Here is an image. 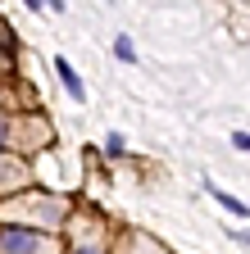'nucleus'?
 Returning a JSON list of instances; mask_svg holds the SVG:
<instances>
[{
    "label": "nucleus",
    "mask_w": 250,
    "mask_h": 254,
    "mask_svg": "<svg viewBox=\"0 0 250 254\" xmlns=\"http://www.w3.org/2000/svg\"><path fill=\"white\" fill-rule=\"evenodd\" d=\"M5 218V227H23V222H32L37 227H59V222L69 218V200L64 195H50V190H18V200H9L0 209Z\"/></svg>",
    "instance_id": "nucleus-1"
},
{
    "label": "nucleus",
    "mask_w": 250,
    "mask_h": 254,
    "mask_svg": "<svg viewBox=\"0 0 250 254\" xmlns=\"http://www.w3.org/2000/svg\"><path fill=\"white\" fill-rule=\"evenodd\" d=\"M0 254H55V245L32 227H0Z\"/></svg>",
    "instance_id": "nucleus-2"
},
{
    "label": "nucleus",
    "mask_w": 250,
    "mask_h": 254,
    "mask_svg": "<svg viewBox=\"0 0 250 254\" xmlns=\"http://www.w3.org/2000/svg\"><path fill=\"white\" fill-rule=\"evenodd\" d=\"M32 173H27L23 159H14L9 150H0V190H27Z\"/></svg>",
    "instance_id": "nucleus-3"
},
{
    "label": "nucleus",
    "mask_w": 250,
    "mask_h": 254,
    "mask_svg": "<svg viewBox=\"0 0 250 254\" xmlns=\"http://www.w3.org/2000/svg\"><path fill=\"white\" fill-rule=\"evenodd\" d=\"M55 73H59V86H64L73 100L82 105V100H86V86H82V77L73 73V64H69V59H55Z\"/></svg>",
    "instance_id": "nucleus-4"
},
{
    "label": "nucleus",
    "mask_w": 250,
    "mask_h": 254,
    "mask_svg": "<svg viewBox=\"0 0 250 254\" xmlns=\"http://www.w3.org/2000/svg\"><path fill=\"white\" fill-rule=\"evenodd\" d=\"M205 190H209V195H214V200H218V204H223V209H228V213H237V218H250V209H246V204H241V200H232V195H228V190H218V186H214V182H205Z\"/></svg>",
    "instance_id": "nucleus-5"
},
{
    "label": "nucleus",
    "mask_w": 250,
    "mask_h": 254,
    "mask_svg": "<svg viewBox=\"0 0 250 254\" xmlns=\"http://www.w3.org/2000/svg\"><path fill=\"white\" fill-rule=\"evenodd\" d=\"M69 254H109V250H105L100 241H73V245H69Z\"/></svg>",
    "instance_id": "nucleus-6"
},
{
    "label": "nucleus",
    "mask_w": 250,
    "mask_h": 254,
    "mask_svg": "<svg viewBox=\"0 0 250 254\" xmlns=\"http://www.w3.org/2000/svg\"><path fill=\"white\" fill-rule=\"evenodd\" d=\"M114 55H118L123 64H132V59H137V46H132L128 37H118V41H114Z\"/></svg>",
    "instance_id": "nucleus-7"
},
{
    "label": "nucleus",
    "mask_w": 250,
    "mask_h": 254,
    "mask_svg": "<svg viewBox=\"0 0 250 254\" xmlns=\"http://www.w3.org/2000/svg\"><path fill=\"white\" fill-rule=\"evenodd\" d=\"M100 150H105V154H109V159H123V136H118V132H109V136H105V145H100Z\"/></svg>",
    "instance_id": "nucleus-8"
},
{
    "label": "nucleus",
    "mask_w": 250,
    "mask_h": 254,
    "mask_svg": "<svg viewBox=\"0 0 250 254\" xmlns=\"http://www.w3.org/2000/svg\"><path fill=\"white\" fill-rule=\"evenodd\" d=\"M9 141H14V123H9V118H5V114H0V150H5V145H9Z\"/></svg>",
    "instance_id": "nucleus-9"
},
{
    "label": "nucleus",
    "mask_w": 250,
    "mask_h": 254,
    "mask_svg": "<svg viewBox=\"0 0 250 254\" xmlns=\"http://www.w3.org/2000/svg\"><path fill=\"white\" fill-rule=\"evenodd\" d=\"M232 145H237V150H246V154H250V132H232Z\"/></svg>",
    "instance_id": "nucleus-10"
},
{
    "label": "nucleus",
    "mask_w": 250,
    "mask_h": 254,
    "mask_svg": "<svg viewBox=\"0 0 250 254\" xmlns=\"http://www.w3.org/2000/svg\"><path fill=\"white\" fill-rule=\"evenodd\" d=\"M23 5H27V9H41V0H23Z\"/></svg>",
    "instance_id": "nucleus-11"
}]
</instances>
